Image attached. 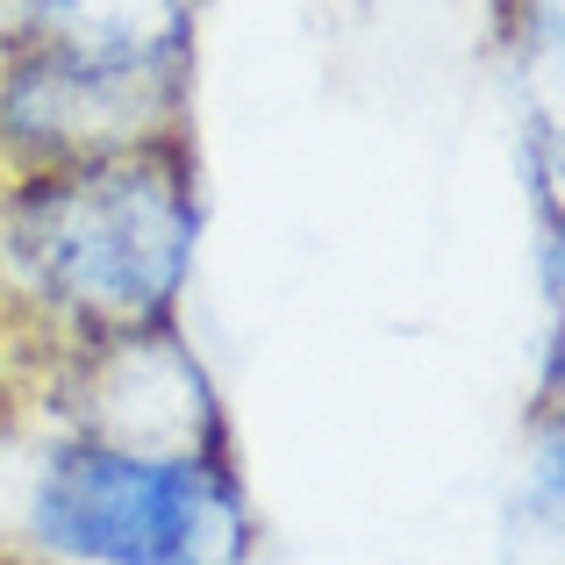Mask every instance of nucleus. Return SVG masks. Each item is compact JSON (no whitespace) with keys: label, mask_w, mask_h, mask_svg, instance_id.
I'll list each match as a JSON object with an SVG mask.
<instances>
[{"label":"nucleus","mask_w":565,"mask_h":565,"mask_svg":"<svg viewBox=\"0 0 565 565\" xmlns=\"http://www.w3.org/2000/svg\"><path fill=\"white\" fill-rule=\"evenodd\" d=\"M201 236L193 129L51 172H0V308L51 359L180 322Z\"/></svg>","instance_id":"1"},{"label":"nucleus","mask_w":565,"mask_h":565,"mask_svg":"<svg viewBox=\"0 0 565 565\" xmlns=\"http://www.w3.org/2000/svg\"><path fill=\"white\" fill-rule=\"evenodd\" d=\"M29 537L57 565H236L258 515L236 458H158L57 429L29 466Z\"/></svg>","instance_id":"2"},{"label":"nucleus","mask_w":565,"mask_h":565,"mask_svg":"<svg viewBox=\"0 0 565 565\" xmlns=\"http://www.w3.org/2000/svg\"><path fill=\"white\" fill-rule=\"evenodd\" d=\"M51 373H57V429L158 458H236L215 373L180 337V322L79 344L51 359Z\"/></svg>","instance_id":"3"},{"label":"nucleus","mask_w":565,"mask_h":565,"mask_svg":"<svg viewBox=\"0 0 565 565\" xmlns=\"http://www.w3.org/2000/svg\"><path fill=\"white\" fill-rule=\"evenodd\" d=\"M207 8L215 0H14V36L201 94Z\"/></svg>","instance_id":"4"},{"label":"nucleus","mask_w":565,"mask_h":565,"mask_svg":"<svg viewBox=\"0 0 565 565\" xmlns=\"http://www.w3.org/2000/svg\"><path fill=\"white\" fill-rule=\"evenodd\" d=\"M494 36L515 57V72H552L558 57V0H487Z\"/></svg>","instance_id":"5"},{"label":"nucleus","mask_w":565,"mask_h":565,"mask_svg":"<svg viewBox=\"0 0 565 565\" xmlns=\"http://www.w3.org/2000/svg\"><path fill=\"white\" fill-rule=\"evenodd\" d=\"M8 29H14V0H0V36H8Z\"/></svg>","instance_id":"6"},{"label":"nucleus","mask_w":565,"mask_h":565,"mask_svg":"<svg viewBox=\"0 0 565 565\" xmlns=\"http://www.w3.org/2000/svg\"><path fill=\"white\" fill-rule=\"evenodd\" d=\"M236 565H250V558H236Z\"/></svg>","instance_id":"7"}]
</instances>
